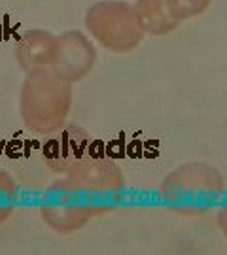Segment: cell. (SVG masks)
Masks as SVG:
<instances>
[{"instance_id": "1", "label": "cell", "mask_w": 227, "mask_h": 255, "mask_svg": "<svg viewBox=\"0 0 227 255\" xmlns=\"http://www.w3.org/2000/svg\"><path fill=\"white\" fill-rule=\"evenodd\" d=\"M125 178L114 161L93 153L45 191L42 219L57 233H74L123 201Z\"/></svg>"}, {"instance_id": "2", "label": "cell", "mask_w": 227, "mask_h": 255, "mask_svg": "<svg viewBox=\"0 0 227 255\" xmlns=\"http://www.w3.org/2000/svg\"><path fill=\"white\" fill-rule=\"evenodd\" d=\"M72 106V82L53 68L30 70L21 89V116L32 132L51 134L66 123Z\"/></svg>"}, {"instance_id": "3", "label": "cell", "mask_w": 227, "mask_h": 255, "mask_svg": "<svg viewBox=\"0 0 227 255\" xmlns=\"http://www.w3.org/2000/svg\"><path fill=\"white\" fill-rule=\"evenodd\" d=\"M226 183L216 166L209 163L180 164L159 185V195L169 208L186 216L203 214L224 197Z\"/></svg>"}, {"instance_id": "4", "label": "cell", "mask_w": 227, "mask_h": 255, "mask_svg": "<svg viewBox=\"0 0 227 255\" xmlns=\"http://www.w3.org/2000/svg\"><path fill=\"white\" fill-rule=\"evenodd\" d=\"M85 28L100 46L114 53L133 51L144 38L133 6L125 0H100L85 13Z\"/></svg>"}, {"instance_id": "5", "label": "cell", "mask_w": 227, "mask_h": 255, "mask_svg": "<svg viewBox=\"0 0 227 255\" xmlns=\"http://www.w3.org/2000/svg\"><path fill=\"white\" fill-rule=\"evenodd\" d=\"M44 161L51 172L59 176L74 172L80 168L95 151L93 136L82 127L74 123H64L55 132L49 134V138L44 144Z\"/></svg>"}, {"instance_id": "6", "label": "cell", "mask_w": 227, "mask_h": 255, "mask_svg": "<svg viewBox=\"0 0 227 255\" xmlns=\"http://www.w3.org/2000/svg\"><path fill=\"white\" fill-rule=\"evenodd\" d=\"M97 63V49L89 38L78 30H66L57 36V57L53 68L59 76L68 82H82L85 80Z\"/></svg>"}, {"instance_id": "7", "label": "cell", "mask_w": 227, "mask_h": 255, "mask_svg": "<svg viewBox=\"0 0 227 255\" xmlns=\"http://www.w3.org/2000/svg\"><path fill=\"white\" fill-rule=\"evenodd\" d=\"M57 57V36L49 30H28L19 38L15 46V59L23 70L51 68Z\"/></svg>"}, {"instance_id": "8", "label": "cell", "mask_w": 227, "mask_h": 255, "mask_svg": "<svg viewBox=\"0 0 227 255\" xmlns=\"http://www.w3.org/2000/svg\"><path fill=\"white\" fill-rule=\"evenodd\" d=\"M133 9L144 34L165 36L176 30L180 25V21L169 9L167 0H136Z\"/></svg>"}, {"instance_id": "9", "label": "cell", "mask_w": 227, "mask_h": 255, "mask_svg": "<svg viewBox=\"0 0 227 255\" xmlns=\"http://www.w3.org/2000/svg\"><path fill=\"white\" fill-rule=\"evenodd\" d=\"M212 0H167L169 9L178 21H188V19L199 17L201 13L210 6Z\"/></svg>"}, {"instance_id": "10", "label": "cell", "mask_w": 227, "mask_h": 255, "mask_svg": "<svg viewBox=\"0 0 227 255\" xmlns=\"http://www.w3.org/2000/svg\"><path fill=\"white\" fill-rule=\"evenodd\" d=\"M17 202V187L8 174L0 172V223L11 216Z\"/></svg>"}, {"instance_id": "11", "label": "cell", "mask_w": 227, "mask_h": 255, "mask_svg": "<svg viewBox=\"0 0 227 255\" xmlns=\"http://www.w3.org/2000/svg\"><path fill=\"white\" fill-rule=\"evenodd\" d=\"M218 225H220V229H222V233H224V235H226V238H227V206L220 210Z\"/></svg>"}]
</instances>
